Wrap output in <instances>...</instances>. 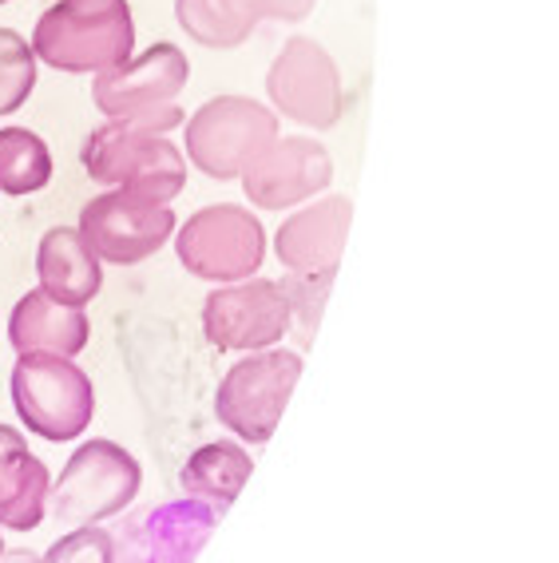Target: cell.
<instances>
[{"label":"cell","instance_id":"obj_2","mask_svg":"<svg viewBox=\"0 0 559 563\" xmlns=\"http://www.w3.org/2000/svg\"><path fill=\"white\" fill-rule=\"evenodd\" d=\"M32 52L44 68L84 76L111 71L135 52V21L128 0H56L36 21Z\"/></svg>","mask_w":559,"mask_h":563},{"label":"cell","instance_id":"obj_6","mask_svg":"<svg viewBox=\"0 0 559 563\" xmlns=\"http://www.w3.org/2000/svg\"><path fill=\"white\" fill-rule=\"evenodd\" d=\"M175 251L195 278L234 282L259 271L266 254V234L254 214L219 202V207H202L183 222L175 234Z\"/></svg>","mask_w":559,"mask_h":563},{"label":"cell","instance_id":"obj_1","mask_svg":"<svg viewBox=\"0 0 559 563\" xmlns=\"http://www.w3.org/2000/svg\"><path fill=\"white\" fill-rule=\"evenodd\" d=\"M179 123V103L135 111V115H120V120H103L84 140V172L100 187H120V191L171 207V199L187 183L183 152L167 140V131H175Z\"/></svg>","mask_w":559,"mask_h":563},{"label":"cell","instance_id":"obj_16","mask_svg":"<svg viewBox=\"0 0 559 563\" xmlns=\"http://www.w3.org/2000/svg\"><path fill=\"white\" fill-rule=\"evenodd\" d=\"M346 227H350V202L346 199H326L318 207H306L274 239L278 258L298 274H330L341 254V242H346Z\"/></svg>","mask_w":559,"mask_h":563},{"label":"cell","instance_id":"obj_7","mask_svg":"<svg viewBox=\"0 0 559 563\" xmlns=\"http://www.w3.org/2000/svg\"><path fill=\"white\" fill-rule=\"evenodd\" d=\"M80 239L88 251L108 266H135L151 258L175 231V214L167 202H151L140 195L111 187L108 195H96L80 211Z\"/></svg>","mask_w":559,"mask_h":563},{"label":"cell","instance_id":"obj_21","mask_svg":"<svg viewBox=\"0 0 559 563\" xmlns=\"http://www.w3.org/2000/svg\"><path fill=\"white\" fill-rule=\"evenodd\" d=\"M36 88V52L21 32L0 29V115L24 108Z\"/></svg>","mask_w":559,"mask_h":563},{"label":"cell","instance_id":"obj_5","mask_svg":"<svg viewBox=\"0 0 559 563\" xmlns=\"http://www.w3.org/2000/svg\"><path fill=\"white\" fill-rule=\"evenodd\" d=\"M278 140V120L262 103L219 96L187 120V155L210 179H234Z\"/></svg>","mask_w":559,"mask_h":563},{"label":"cell","instance_id":"obj_3","mask_svg":"<svg viewBox=\"0 0 559 563\" xmlns=\"http://www.w3.org/2000/svg\"><path fill=\"white\" fill-rule=\"evenodd\" d=\"M9 389L24 429L52 444L76 441L96 412L88 373L72 357H56V353H21L12 365Z\"/></svg>","mask_w":559,"mask_h":563},{"label":"cell","instance_id":"obj_8","mask_svg":"<svg viewBox=\"0 0 559 563\" xmlns=\"http://www.w3.org/2000/svg\"><path fill=\"white\" fill-rule=\"evenodd\" d=\"M302 362L294 353H254L222 377L219 421L242 441H266L282 417V405L298 382Z\"/></svg>","mask_w":559,"mask_h":563},{"label":"cell","instance_id":"obj_11","mask_svg":"<svg viewBox=\"0 0 559 563\" xmlns=\"http://www.w3.org/2000/svg\"><path fill=\"white\" fill-rule=\"evenodd\" d=\"M270 100L306 128H330L341 111L338 68L314 41H291L270 68Z\"/></svg>","mask_w":559,"mask_h":563},{"label":"cell","instance_id":"obj_20","mask_svg":"<svg viewBox=\"0 0 559 563\" xmlns=\"http://www.w3.org/2000/svg\"><path fill=\"white\" fill-rule=\"evenodd\" d=\"M250 476V456L234 444H207L183 464V488L195 496H210V500H234L242 481Z\"/></svg>","mask_w":559,"mask_h":563},{"label":"cell","instance_id":"obj_15","mask_svg":"<svg viewBox=\"0 0 559 563\" xmlns=\"http://www.w3.org/2000/svg\"><path fill=\"white\" fill-rule=\"evenodd\" d=\"M52 476L41 456L29 453V444L17 429L0 424V523L12 532H32L44 520Z\"/></svg>","mask_w":559,"mask_h":563},{"label":"cell","instance_id":"obj_12","mask_svg":"<svg viewBox=\"0 0 559 563\" xmlns=\"http://www.w3.org/2000/svg\"><path fill=\"white\" fill-rule=\"evenodd\" d=\"M330 183V155L314 140H274L242 172V187L259 207H291L318 195Z\"/></svg>","mask_w":559,"mask_h":563},{"label":"cell","instance_id":"obj_24","mask_svg":"<svg viewBox=\"0 0 559 563\" xmlns=\"http://www.w3.org/2000/svg\"><path fill=\"white\" fill-rule=\"evenodd\" d=\"M0 563H41L32 552H12V555H4L0 552Z\"/></svg>","mask_w":559,"mask_h":563},{"label":"cell","instance_id":"obj_13","mask_svg":"<svg viewBox=\"0 0 559 563\" xmlns=\"http://www.w3.org/2000/svg\"><path fill=\"white\" fill-rule=\"evenodd\" d=\"M88 318L80 306H64L52 294L29 290L12 306L9 342L17 353H56V357H76L88 345Z\"/></svg>","mask_w":559,"mask_h":563},{"label":"cell","instance_id":"obj_17","mask_svg":"<svg viewBox=\"0 0 559 563\" xmlns=\"http://www.w3.org/2000/svg\"><path fill=\"white\" fill-rule=\"evenodd\" d=\"M210 523H215V516L202 504H163L131 532L135 536L131 563H190V555L199 552V543L207 540Z\"/></svg>","mask_w":559,"mask_h":563},{"label":"cell","instance_id":"obj_9","mask_svg":"<svg viewBox=\"0 0 559 563\" xmlns=\"http://www.w3.org/2000/svg\"><path fill=\"white\" fill-rule=\"evenodd\" d=\"M183 84H187V56L175 44H151L120 68L100 71L91 84V103L103 111V120H120L175 103Z\"/></svg>","mask_w":559,"mask_h":563},{"label":"cell","instance_id":"obj_26","mask_svg":"<svg viewBox=\"0 0 559 563\" xmlns=\"http://www.w3.org/2000/svg\"><path fill=\"white\" fill-rule=\"evenodd\" d=\"M0 4H9V0H0Z\"/></svg>","mask_w":559,"mask_h":563},{"label":"cell","instance_id":"obj_23","mask_svg":"<svg viewBox=\"0 0 559 563\" xmlns=\"http://www.w3.org/2000/svg\"><path fill=\"white\" fill-rule=\"evenodd\" d=\"M259 16H274V21H302L310 12L314 0H250Z\"/></svg>","mask_w":559,"mask_h":563},{"label":"cell","instance_id":"obj_4","mask_svg":"<svg viewBox=\"0 0 559 563\" xmlns=\"http://www.w3.org/2000/svg\"><path fill=\"white\" fill-rule=\"evenodd\" d=\"M140 461L116 441L80 444L64 464L61 481L52 484V516L68 528H88L123 512L140 493Z\"/></svg>","mask_w":559,"mask_h":563},{"label":"cell","instance_id":"obj_22","mask_svg":"<svg viewBox=\"0 0 559 563\" xmlns=\"http://www.w3.org/2000/svg\"><path fill=\"white\" fill-rule=\"evenodd\" d=\"M41 563H116V540L103 528L88 523L52 543Z\"/></svg>","mask_w":559,"mask_h":563},{"label":"cell","instance_id":"obj_25","mask_svg":"<svg viewBox=\"0 0 559 563\" xmlns=\"http://www.w3.org/2000/svg\"><path fill=\"white\" fill-rule=\"evenodd\" d=\"M0 552H4V540H0Z\"/></svg>","mask_w":559,"mask_h":563},{"label":"cell","instance_id":"obj_18","mask_svg":"<svg viewBox=\"0 0 559 563\" xmlns=\"http://www.w3.org/2000/svg\"><path fill=\"white\" fill-rule=\"evenodd\" d=\"M175 16L202 48H234L254 32L259 12L250 0H175Z\"/></svg>","mask_w":559,"mask_h":563},{"label":"cell","instance_id":"obj_19","mask_svg":"<svg viewBox=\"0 0 559 563\" xmlns=\"http://www.w3.org/2000/svg\"><path fill=\"white\" fill-rule=\"evenodd\" d=\"M52 179V152L48 143L29 128H0V191L4 195H32L48 187Z\"/></svg>","mask_w":559,"mask_h":563},{"label":"cell","instance_id":"obj_10","mask_svg":"<svg viewBox=\"0 0 559 563\" xmlns=\"http://www.w3.org/2000/svg\"><path fill=\"white\" fill-rule=\"evenodd\" d=\"M286 322H291V302L274 282L215 290L202 306V330L219 350H262L278 342Z\"/></svg>","mask_w":559,"mask_h":563},{"label":"cell","instance_id":"obj_14","mask_svg":"<svg viewBox=\"0 0 559 563\" xmlns=\"http://www.w3.org/2000/svg\"><path fill=\"white\" fill-rule=\"evenodd\" d=\"M36 278L41 290L64 306H88L103 286L100 258L88 251L76 227H52L36 246Z\"/></svg>","mask_w":559,"mask_h":563}]
</instances>
